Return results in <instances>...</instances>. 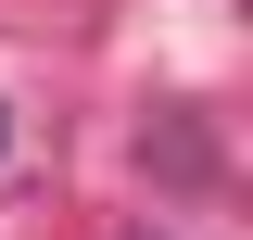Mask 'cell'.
<instances>
[{
  "instance_id": "cell-1",
  "label": "cell",
  "mask_w": 253,
  "mask_h": 240,
  "mask_svg": "<svg viewBox=\"0 0 253 240\" xmlns=\"http://www.w3.org/2000/svg\"><path fill=\"white\" fill-rule=\"evenodd\" d=\"M0 152H13V126H0Z\"/></svg>"
}]
</instances>
